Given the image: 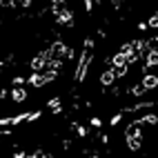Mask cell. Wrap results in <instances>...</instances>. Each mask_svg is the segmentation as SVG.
<instances>
[{"label": "cell", "mask_w": 158, "mask_h": 158, "mask_svg": "<svg viewBox=\"0 0 158 158\" xmlns=\"http://www.w3.org/2000/svg\"><path fill=\"white\" fill-rule=\"evenodd\" d=\"M91 60H94L91 49H85V47H82V54H80V58H78V62H76V73H73V80H76V82H85L87 69H89V65H91Z\"/></svg>", "instance_id": "obj_1"}, {"label": "cell", "mask_w": 158, "mask_h": 158, "mask_svg": "<svg viewBox=\"0 0 158 158\" xmlns=\"http://www.w3.org/2000/svg\"><path fill=\"white\" fill-rule=\"evenodd\" d=\"M125 143H127L129 152H140V149H143V131L125 134Z\"/></svg>", "instance_id": "obj_2"}, {"label": "cell", "mask_w": 158, "mask_h": 158, "mask_svg": "<svg viewBox=\"0 0 158 158\" xmlns=\"http://www.w3.org/2000/svg\"><path fill=\"white\" fill-rule=\"evenodd\" d=\"M9 98H11L16 105H23V102L29 98V94H27V89H25L23 85H14L11 91H9Z\"/></svg>", "instance_id": "obj_3"}, {"label": "cell", "mask_w": 158, "mask_h": 158, "mask_svg": "<svg viewBox=\"0 0 158 158\" xmlns=\"http://www.w3.org/2000/svg\"><path fill=\"white\" fill-rule=\"evenodd\" d=\"M47 65H49V58L40 51V54H36L34 58H31V62H29V67H31V71H45L47 69Z\"/></svg>", "instance_id": "obj_4"}, {"label": "cell", "mask_w": 158, "mask_h": 158, "mask_svg": "<svg viewBox=\"0 0 158 158\" xmlns=\"http://www.w3.org/2000/svg\"><path fill=\"white\" fill-rule=\"evenodd\" d=\"M56 23H58L60 27L71 29V27H73V11H71V9H60V14L56 16Z\"/></svg>", "instance_id": "obj_5"}, {"label": "cell", "mask_w": 158, "mask_h": 158, "mask_svg": "<svg viewBox=\"0 0 158 158\" xmlns=\"http://www.w3.org/2000/svg\"><path fill=\"white\" fill-rule=\"evenodd\" d=\"M27 85H31L34 89H40V87H45V85H47V80H45V73H43V71H31V73H29V78H27Z\"/></svg>", "instance_id": "obj_6"}, {"label": "cell", "mask_w": 158, "mask_h": 158, "mask_svg": "<svg viewBox=\"0 0 158 158\" xmlns=\"http://www.w3.org/2000/svg\"><path fill=\"white\" fill-rule=\"evenodd\" d=\"M116 80H118V76H116V67H107V69H105L102 73H100V85L102 87H109V85H114V82Z\"/></svg>", "instance_id": "obj_7"}, {"label": "cell", "mask_w": 158, "mask_h": 158, "mask_svg": "<svg viewBox=\"0 0 158 158\" xmlns=\"http://www.w3.org/2000/svg\"><path fill=\"white\" fill-rule=\"evenodd\" d=\"M143 85L147 87V91L156 89L158 87V73H145V76H143Z\"/></svg>", "instance_id": "obj_8"}, {"label": "cell", "mask_w": 158, "mask_h": 158, "mask_svg": "<svg viewBox=\"0 0 158 158\" xmlns=\"http://www.w3.org/2000/svg\"><path fill=\"white\" fill-rule=\"evenodd\" d=\"M145 65L147 67H158V49H149V51H147V54H145Z\"/></svg>", "instance_id": "obj_9"}, {"label": "cell", "mask_w": 158, "mask_h": 158, "mask_svg": "<svg viewBox=\"0 0 158 158\" xmlns=\"http://www.w3.org/2000/svg\"><path fill=\"white\" fill-rule=\"evenodd\" d=\"M47 107H49V111L54 114V116H58V114L62 111V102H60L58 96H54V98H49V100H47Z\"/></svg>", "instance_id": "obj_10"}, {"label": "cell", "mask_w": 158, "mask_h": 158, "mask_svg": "<svg viewBox=\"0 0 158 158\" xmlns=\"http://www.w3.org/2000/svg\"><path fill=\"white\" fill-rule=\"evenodd\" d=\"M109 65L111 67H120V65H127V56L123 54V51H118V54H114L109 58Z\"/></svg>", "instance_id": "obj_11"}, {"label": "cell", "mask_w": 158, "mask_h": 158, "mask_svg": "<svg viewBox=\"0 0 158 158\" xmlns=\"http://www.w3.org/2000/svg\"><path fill=\"white\" fill-rule=\"evenodd\" d=\"M145 91H147V87L143 85V80H140V82H136V85L129 89V94H131L134 98H143V96H145Z\"/></svg>", "instance_id": "obj_12"}, {"label": "cell", "mask_w": 158, "mask_h": 158, "mask_svg": "<svg viewBox=\"0 0 158 158\" xmlns=\"http://www.w3.org/2000/svg\"><path fill=\"white\" fill-rule=\"evenodd\" d=\"M43 73H45V80H47V85H51V82H54V80L58 78V69H51V67H47Z\"/></svg>", "instance_id": "obj_13"}, {"label": "cell", "mask_w": 158, "mask_h": 158, "mask_svg": "<svg viewBox=\"0 0 158 158\" xmlns=\"http://www.w3.org/2000/svg\"><path fill=\"white\" fill-rule=\"evenodd\" d=\"M71 129H76V134L80 136V138H85V136H89V129L85 127V125H78V123H71Z\"/></svg>", "instance_id": "obj_14"}, {"label": "cell", "mask_w": 158, "mask_h": 158, "mask_svg": "<svg viewBox=\"0 0 158 158\" xmlns=\"http://www.w3.org/2000/svg\"><path fill=\"white\" fill-rule=\"evenodd\" d=\"M140 123L143 125H156L158 123V116L156 114H145V116H140Z\"/></svg>", "instance_id": "obj_15"}, {"label": "cell", "mask_w": 158, "mask_h": 158, "mask_svg": "<svg viewBox=\"0 0 158 158\" xmlns=\"http://www.w3.org/2000/svg\"><path fill=\"white\" fill-rule=\"evenodd\" d=\"M120 51L125 56H131V54H136V47H134V40L131 43H125V45H120Z\"/></svg>", "instance_id": "obj_16"}, {"label": "cell", "mask_w": 158, "mask_h": 158, "mask_svg": "<svg viewBox=\"0 0 158 158\" xmlns=\"http://www.w3.org/2000/svg\"><path fill=\"white\" fill-rule=\"evenodd\" d=\"M129 62H127V65H120V67H116V76H118V78H125V76H127V73H129Z\"/></svg>", "instance_id": "obj_17"}, {"label": "cell", "mask_w": 158, "mask_h": 158, "mask_svg": "<svg viewBox=\"0 0 158 158\" xmlns=\"http://www.w3.org/2000/svg\"><path fill=\"white\" fill-rule=\"evenodd\" d=\"M147 25H149V29H158V11L147 18Z\"/></svg>", "instance_id": "obj_18"}, {"label": "cell", "mask_w": 158, "mask_h": 158, "mask_svg": "<svg viewBox=\"0 0 158 158\" xmlns=\"http://www.w3.org/2000/svg\"><path fill=\"white\" fill-rule=\"evenodd\" d=\"M147 49H158V36L147 38Z\"/></svg>", "instance_id": "obj_19"}, {"label": "cell", "mask_w": 158, "mask_h": 158, "mask_svg": "<svg viewBox=\"0 0 158 158\" xmlns=\"http://www.w3.org/2000/svg\"><path fill=\"white\" fill-rule=\"evenodd\" d=\"M123 120V111L120 114H116V116H111V120H109V125H111V127H116V125H118Z\"/></svg>", "instance_id": "obj_20"}, {"label": "cell", "mask_w": 158, "mask_h": 158, "mask_svg": "<svg viewBox=\"0 0 158 158\" xmlns=\"http://www.w3.org/2000/svg\"><path fill=\"white\" fill-rule=\"evenodd\" d=\"M89 123H91V127H96V129L102 127V120L98 118V116H91V120H89Z\"/></svg>", "instance_id": "obj_21"}, {"label": "cell", "mask_w": 158, "mask_h": 158, "mask_svg": "<svg viewBox=\"0 0 158 158\" xmlns=\"http://www.w3.org/2000/svg\"><path fill=\"white\" fill-rule=\"evenodd\" d=\"M82 5H85V11H94V0H82Z\"/></svg>", "instance_id": "obj_22"}, {"label": "cell", "mask_w": 158, "mask_h": 158, "mask_svg": "<svg viewBox=\"0 0 158 158\" xmlns=\"http://www.w3.org/2000/svg\"><path fill=\"white\" fill-rule=\"evenodd\" d=\"M14 85H25V82H27V78H23V76H14Z\"/></svg>", "instance_id": "obj_23"}, {"label": "cell", "mask_w": 158, "mask_h": 158, "mask_svg": "<svg viewBox=\"0 0 158 158\" xmlns=\"http://www.w3.org/2000/svg\"><path fill=\"white\" fill-rule=\"evenodd\" d=\"M82 45H85V49H94V38H85Z\"/></svg>", "instance_id": "obj_24"}, {"label": "cell", "mask_w": 158, "mask_h": 158, "mask_svg": "<svg viewBox=\"0 0 158 158\" xmlns=\"http://www.w3.org/2000/svg\"><path fill=\"white\" fill-rule=\"evenodd\" d=\"M136 29H138V31H147V29H149V25H147V23H138V25H136Z\"/></svg>", "instance_id": "obj_25"}, {"label": "cell", "mask_w": 158, "mask_h": 158, "mask_svg": "<svg viewBox=\"0 0 158 158\" xmlns=\"http://www.w3.org/2000/svg\"><path fill=\"white\" fill-rule=\"evenodd\" d=\"M100 140H102V145H109V136H107V134H102V136H100Z\"/></svg>", "instance_id": "obj_26"}, {"label": "cell", "mask_w": 158, "mask_h": 158, "mask_svg": "<svg viewBox=\"0 0 158 158\" xmlns=\"http://www.w3.org/2000/svg\"><path fill=\"white\" fill-rule=\"evenodd\" d=\"M20 7H25V9L31 7V0H20Z\"/></svg>", "instance_id": "obj_27"}, {"label": "cell", "mask_w": 158, "mask_h": 158, "mask_svg": "<svg viewBox=\"0 0 158 158\" xmlns=\"http://www.w3.org/2000/svg\"><path fill=\"white\" fill-rule=\"evenodd\" d=\"M7 96H9V91L7 89H0V98H7Z\"/></svg>", "instance_id": "obj_28"}, {"label": "cell", "mask_w": 158, "mask_h": 158, "mask_svg": "<svg viewBox=\"0 0 158 158\" xmlns=\"http://www.w3.org/2000/svg\"><path fill=\"white\" fill-rule=\"evenodd\" d=\"M51 2H54V5H65L67 0H51Z\"/></svg>", "instance_id": "obj_29"}, {"label": "cell", "mask_w": 158, "mask_h": 158, "mask_svg": "<svg viewBox=\"0 0 158 158\" xmlns=\"http://www.w3.org/2000/svg\"><path fill=\"white\" fill-rule=\"evenodd\" d=\"M0 20H2V14H0Z\"/></svg>", "instance_id": "obj_30"}]
</instances>
